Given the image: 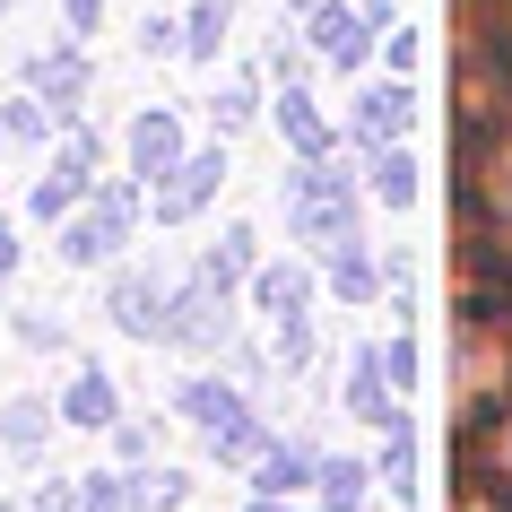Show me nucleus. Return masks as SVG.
Returning a JSON list of instances; mask_svg holds the SVG:
<instances>
[{
    "label": "nucleus",
    "instance_id": "f257e3e1",
    "mask_svg": "<svg viewBox=\"0 0 512 512\" xmlns=\"http://www.w3.org/2000/svg\"><path fill=\"white\" fill-rule=\"evenodd\" d=\"M122 235H131V191H105V200H96L87 217H70L61 252H70V261H105V252H113Z\"/></svg>",
    "mask_w": 512,
    "mask_h": 512
},
{
    "label": "nucleus",
    "instance_id": "f03ea898",
    "mask_svg": "<svg viewBox=\"0 0 512 512\" xmlns=\"http://www.w3.org/2000/svg\"><path fill=\"white\" fill-rule=\"evenodd\" d=\"M165 304H174V296H165V278H139V270L113 278V322L139 330V339H157V330H165Z\"/></svg>",
    "mask_w": 512,
    "mask_h": 512
},
{
    "label": "nucleus",
    "instance_id": "7ed1b4c3",
    "mask_svg": "<svg viewBox=\"0 0 512 512\" xmlns=\"http://www.w3.org/2000/svg\"><path fill=\"white\" fill-rule=\"evenodd\" d=\"M131 157H139V183H165V174L183 165V131H174V113H139Z\"/></svg>",
    "mask_w": 512,
    "mask_h": 512
},
{
    "label": "nucleus",
    "instance_id": "20e7f679",
    "mask_svg": "<svg viewBox=\"0 0 512 512\" xmlns=\"http://www.w3.org/2000/svg\"><path fill=\"white\" fill-rule=\"evenodd\" d=\"M209 191H217V157H183V165L157 183V217H191Z\"/></svg>",
    "mask_w": 512,
    "mask_h": 512
},
{
    "label": "nucleus",
    "instance_id": "39448f33",
    "mask_svg": "<svg viewBox=\"0 0 512 512\" xmlns=\"http://www.w3.org/2000/svg\"><path fill=\"white\" fill-rule=\"evenodd\" d=\"M313 44H322L330 61H365V44H374V35H365V9L322 0V9H313Z\"/></svg>",
    "mask_w": 512,
    "mask_h": 512
},
{
    "label": "nucleus",
    "instance_id": "423d86ee",
    "mask_svg": "<svg viewBox=\"0 0 512 512\" xmlns=\"http://www.w3.org/2000/svg\"><path fill=\"white\" fill-rule=\"evenodd\" d=\"M408 87H374V96H356V139H400L408 131Z\"/></svg>",
    "mask_w": 512,
    "mask_h": 512
},
{
    "label": "nucleus",
    "instance_id": "0eeeda50",
    "mask_svg": "<svg viewBox=\"0 0 512 512\" xmlns=\"http://www.w3.org/2000/svg\"><path fill=\"white\" fill-rule=\"evenodd\" d=\"M35 87L53 96V113H79V96H87V61H79V53H53V61H35Z\"/></svg>",
    "mask_w": 512,
    "mask_h": 512
},
{
    "label": "nucleus",
    "instance_id": "6e6552de",
    "mask_svg": "<svg viewBox=\"0 0 512 512\" xmlns=\"http://www.w3.org/2000/svg\"><path fill=\"white\" fill-rule=\"evenodd\" d=\"M217 44H226V0H200L191 27H183V53L191 61H217Z\"/></svg>",
    "mask_w": 512,
    "mask_h": 512
},
{
    "label": "nucleus",
    "instance_id": "1a4fd4ad",
    "mask_svg": "<svg viewBox=\"0 0 512 512\" xmlns=\"http://www.w3.org/2000/svg\"><path fill=\"white\" fill-rule=\"evenodd\" d=\"M278 122L296 131V148H330V131H322V113H313V96H296V87L278 96Z\"/></svg>",
    "mask_w": 512,
    "mask_h": 512
},
{
    "label": "nucleus",
    "instance_id": "9d476101",
    "mask_svg": "<svg viewBox=\"0 0 512 512\" xmlns=\"http://www.w3.org/2000/svg\"><path fill=\"white\" fill-rule=\"evenodd\" d=\"M374 191L391 200V209H408V200H417V165H408V157H382L374 165Z\"/></svg>",
    "mask_w": 512,
    "mask_h": 512
},
{
    "label": "nucleus",
    "instance_id": "9b49d317",
    "mask_svg": "<svg viewBox=\"0 0 512 512\" xmlns=\"http://www.w3.org/2000/svg\"><path fill=\"white\" fill-rule=\"evenodd\" d=\"M70 417H87V426H105V417H113V391H105V374H79V391H70Z\"/></svg>",
    "mask_w": 512,
    "mask_h": 512
},
{
    "label": "nucleus",
    "instance_id": "f8f14e48",
    "mask_svg": "<svg viewBox=\"0 0 512 512\" xmlns=\"http://www.w3.org/2000/svg\"><path fill=\"white\" fill-rule=\"evenodd\" d=\"M243 261H252V235H243V226H235V235H226V243H217V252H209V278H217V287H226V278H243Z\"/></svg>",
    "mask_w": 512,
    "mask_h": 512
},
{
    "label": "nucleus",
    "instance_id": "ddd939ff",
    "mask_svg": "<svg viewBox=\"0 0 512 512\" xmlns=\"http://www.w3.org/2000/svg\"><path fill=\"white\" fill-rule=\"evenodd\" d=\"M339 296H374V270H365V252H339Z\"/></svg>",
    "mask_w": 512,
    "mask_h": 512
},
{
    "label": "nucleus",
    "instance_id": "4468645a",
    "mask_svg": "<svg viewBox=\"0 0 512 512\" xmlns=\"http://www.w3.org/2000/svg\"><path fill=\"white\" fill-rule=\"evenodd\" d=\"M0 131H18V139H44V113H35V105H9V113H0Z\"/></svg>",
    "mask_w": 512,
    "mask_h": 512
},
{
    "label": "nucleus",
    "instance_id": "2eb2a0df",
    "mask_svg": "<svg viewBox=\"0 0 512 512\" xmlns=\"http://www.w3.org/2000/svg\"><path fill=\"white\" fill-rule=\"evenodd\" d=\"M304 478H313V460H296V452L270 460V486H304Z\"/></svg>",
    "mask_w": 512,
    "mask_h": 512
},
{
    "label": "nucleus",
    "instance_id": "dca6fc26",
    "mask_svg": "<svg viewBox=\"0 0 512 512\" xmlns=\"http://www.w3.org/2000/svg\"><path fill=\"white\" fill-rule=\"evenodd\" d=\"M61 9H70V27H79V35L96 27V18H105V0H61Z\"/></svg>",
    "mask_w": 512,
    "mask_h": 512
},
{
    "label": "nucleus",
    "instance_id": "f3484780",
    "mask_svg": "<svg viewBox=\"0 0 512 512\" xmlns=\"http://www.w3.org/2000/svg\"><path fill=\"white\" fill-rule=\"evenodd\" d=\"M495 209H504V217H512V165H504V183H495Z\"/></svg>",
    "mask_w": 512,
    "mask_h": 512
},
{
    "label": "nucleus",
    "instance_id": "a211bd4d",
    "mask_svg": "<svg viewBox=\"0 0 512 512\" xmlns=\"http://www.w3.org/2000/svg\"><path fill=\"white\" fill-rule=\"evenodd\" d=\"M9 261H18V243H9V226H0V270H9Z\"/></svg>",
    "mask_w": 512,
    "mask_h": 512
},
{
    "label": "nucleus",
    "instance_id": "6ab92c4d",
    "mask_svg": "<svg viewBox=\"0 0 512 512\" xmlns=\"http://www.w3.org/2000/svg\"><path fill=\"white\" fill-rule=\"evenodd\" d=\"M287 9H322V0H287Z\"/></svg>",
    "mask_w": 512,
    "mask_h": 512
},
{
    "label": "nucleus",
    "instance_id": "aec40b11",
    "mask_svg": "<svg viewBox=\"0 0 512 512\" xmlns=\"http://www.w3.org/2000/svg\"><path fill=\"white\" fill-rule=\"evenodd\" d=\"M504 460H512V443H504Z\"/></svg>",
    "mask_w": 512,
    "mask_h": 512
},
{
    "label": "nucleus",
    "instance_id": "412c9836",
    "mask_svg": "<svg viewBox=\"0 0 512 512\" xmlns=\"http://www.w3.org/2000/svg\"><path fill=\"white\" fill-rule=\"evenodd\" d=\"M261 512H270V504H261Z\"/></svg>",
    "mask_w": 512,
    "mask_h": 512
}]
</instances>
